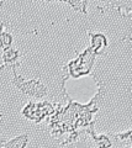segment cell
I'll return each mask as SVG.
<instances>
[{"label":"cell","instance_id":"cell-3","mask_svg":"<svg viewBox=\"0 0 132 148\" xmlns=\"http://www.w3.org/2000/svg\"><path fill=\"white\" fill-rule=\"evenodd\" d=\"M107 41L105 38V36L101 34L98 35H92V51H95V53H100L103 51V48L106 47Z\"/></svg>","mask_w":132,"mask_h":148},{"label":"cell","instance_id":"cell-4","mask_svg":"<svg viewBox=\"0 0 132 148\" xmlns=\"http://www.w3.org/2000/svg\"><path fill=\"white\" fill-rule=\"evenodd\" d=\"M27 136L26 135H22L20 137H16L15 140H12V141H9L8 143H5V145H3L4 147H16V148H24L26 146V143H27Z\"/></svg>","mask_w":132,"mask_h":148},{"label":"cell","instance_id":"cell-6","mask_svg":"<svg viewBox=\"0 0 132 148\" xmlns=\"http://www.w3.org/2000/svg\"><path fill=\"white\" fill-rule=\"evenodd\" d=\"M11 42H12V38L9 34H5V32H4V34H0V46H1L4 49L10 48Z\"/></svg>","mask_w":132,"mask_h":148},{"label":"cell","instance_id":"cell-2","mask_svg":"<svg viewBox=\"0 0 132 148\" xmlns=\"http://www.w3.org/2000/svg\"><path fill=\"white\" fill-rule=\"evenodd\" d=\"M53 106L49 105L48 103H42V104H30L27 108L24 110V114L29 119L35 120V121H40L42 120L43 116L49 114H53Z\"/></svg>","mask_w":132,"mask_h":148},{"label":"cell","instance_id":"cell-1","mask_svg":"<svg viewBox=\"0 0 132 148\" xmlns=\"http://www.w3.org/2000/svg\"><path fill=\"white\" fill-rule=\"evenodd\" d=\"M14 74H15V80L14 82H15L16 86L19 88L20 90L24 91L25 94L35 96V98H40V96H43L46 94V86H43L40 82H37V80L24 82L21 78L16 75V73H14Z\"/></svg>","mask_w":132,"mask_h":148},{"label":"cell","instance_id":"cell-8","mask_svg":"<svg viewBox=\"0 0 132 148\" xmlns=\"http://www.w3.org/2000/svg\"><path fill=\"white\" fill-rule=\"evenodd\" d=\"M1 29H3V22H0V31H1Z\"/></svg>","mask_w":132,"mask_h":148},{"label":"cell","instance_id":"cell-7","mask_svg":"<svg viewBox=\"0 0 132 148\" xmlns=\"http://www.w3.org/2000/svg\"><path fill=\"white\" fill-rule=\"evenodd\" d=\"M66 3H68V4H70V5L73 6V8H75L77 10H79V11H81V12H86V10H85V5H86V1H78V0H66Z\"/></svg>","mask_w":132,"mask_h":148},{"label":"cell","instance_id":"cell-5","mask_svg":"<svg viewBox=\"0 0 132 148\" xmlns=\"http://www.w3.org/2000/svg\"><path fill=\"white\" fill-rule=\"evenodd\" d=\"M17 56H19V52H17V51L11 49V48H6V49H4L3 59H4V62L8 64V63H11L14 61H16Z\"/></svg>","mask_w":132,"mask_h":148}]
</instances>
